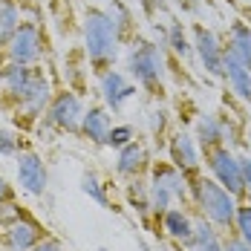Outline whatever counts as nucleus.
I'll return each instance as SVG.
<instances>
[{
  "label": "nucleus",
  "mask_w": 251,
  "mask_h": 251,
  "mask_svg": "<svg viewBox=\"0 0 251 251\" xmlns=\"http://www.w3.org/2000/svg\"><path fill=\"white\" fill-rule=\"evenodd\" d=\"M0 107L9 110V119L15 125L32 127L44 119L52 101V81L41 64L24 67V64H0Z\"/></svg>",
  "instance_id": "obj_1"
},
{
  "label": "nucleus",
  "mask_w": 251,
  "mask_h": 251,
  "mask_svg": "<svg viewBox=\"0 0 251 251\" xmlns=\"http://www.w3.org/2000/svg\"><path fill=\"white\" fill-rule=\"evenodd\" d=\"M81 29H84V50H87L93 73L101 75L104 70H113L119 58V47H122V35L113 24L110 12L101 6H87Z\"/></svg>",
  "instance_id": "obj_2"
},
{
  "label": "nucleus",
  "mask_w": 251,
  "mask_h": 251,
  "mask_svg": "<svg viewBox=\"0 0 251 251\" xmlns=\"http://www.w3.org/2000/svg\"><path fill=\"white\" fill-rule=\"evenodd\" d=\"M191 200L211 226H217L220 231H228V234H231V228H237L240 202L214 176H194L191 179Z\"/></svg>",
  "instance_id": "obj_3"
},
{
  "label": "nucleus",
  "mask_w": 251,
  "mask_h": 251,
  "mask_svg": "<svg viewBox=\"0 0 251 251\" xmlns=\"http://www.w3.org/2000/svg\"><path fill=\"white\" fill-rule=\"evenodd\" d=\"M127 73L130 78L145 87L148 93H162V84H165V55L162 47H156L153 41H130V50H127Z\"/></svg>",
  "instance_id": "obj_4"
},
{
  "label": "nucleus",
  "mask_w": 251,
  "mask_h": 251,
  "mask_svg": "<svg viewBox=\"0 0 251 251\" xmlns=\"http://www.w3.org/2000/svg\"><path fill=\"white\" fill-rule=\"evenodd\" d=\"M41 58H44V29L35 21H21L18 32L3 47V61L35 67V64H41Z\"/></svg>",
  "instance_id": "obj_5"
},
{
  "label": "nucleus",
  "mask_w": 251,
  "mask_h": 251,
  "mask_svg": "<svg viewBox=\"0 0 251 251\" xmlns=\"http://www.w3.org/2000/svg\"><path fill=\"white\" fill-rule=\"evenodd\" d=\"M84 101L78 96L75 90H58L52 96L50 107L44 113V125L55 127L61 133H81V119H84Z\"/></svg>",
  "instance_id": "obj_6"
},
{
  "label": "nucleus",
  "mask_w": 251,
  "mask_h": 251,
  "mask_svg": "<svg viewBox=\"0 0 251 251\" xmlns=\"http://www.w3.org/2000/svg\"><path fill=\"white\" fill-rule=\"evenodd\" d=\"M205 162L211 168L214 179L226 188L228 194H234L237 200L246 197V182H243V168H240V156H234V151L228 145L211 148L205 151Z\"/></svg>",
  "instance_id": "obj_7"
},
{
  "label": "nucleus",
  "mask_w": 251,
  "mask_h": 251,
  "mask_svg": "<svg viewBox=\"0 0 251 251\" xmlns=\"http://www.w3.org/2000/svg\"><path fill=\"white\" fill-rule=\"evenodd\" d=\"M191 41H194V52H197L200 64L205 67V73L214 78H223V67H226V44H223V38L214 29H208L205 24H194Z\"/></svg>",
  "instance_id": "obj_8"
},
{
  "label": "nucleus",
  "mask_w": 251,
  "mask_h": 251,
  "mask_svg": "<svg viewBox=\"0 0 251 251\" xmlns=\"http://www.w3.org/2000/svg\"><path fill=\"white\" fill-rule=\"evenodd\" d=\"M18 162V185L21 191H26L29 197H44L47 185H50V171L41 159L38 151H21L15 156Z\"/></svg>",
  "instance_id": "obj_9"
},
{
  "label": "nucleus",
  "mask_w": 251,
  "mask_h": 251,
  "mask_svg": "<svg viewBox=\"0 0 251 251\" xmlns=\"http://www.w3.org/2000/svg\"><path fill=\"white\" fill-rule=\"evenodd\" d=\"M44 237H47L44 226H41L35 217L26 214V217H21L18 223H12L9 228H3L0 246H3V251H32Z\"/></svg>",
  "instance_id": "obj_10"
},
{
  "label": "nucleus",
  "mask_w": 251,
  "mask_h": 251,
  "mask_svg": "<svg viewBox=\"0 0 251 251\" xmlns=\"http://www.w3.org/2000/svg\"><path fill=\"white\" fill-rule=\"evenodd\" d=\"M99 90L101 99H104V107L113 113H122L125 104L136 96V84H130V78L119 70H104L99 75Z\"/></svg>",
  "instance_id": "obj_11"
},
{
  "label": "nucleus",
  "mask_w": 251,
  "mask_h": 251,
  "mask_svg": "<svg viewBox=\"0 0 251 251\" xmlns=\"http://www.w3.org/2000/svg\"><path fill=\"white\" fill-rule=\"evenodd\" d=\"M168 148H171V162L188 179L200 176V145H197V139L188 130H176L174 136H171Z\"/></svg>",
  "instance_id": "obj_12"
},
{
  "label": "nucleus",
  "mask_w": 251,
  "mask_h": 251,
  "mask_svg": "<svg viewBox=\"0 0 251 251\" xmlns=\"http://www.w3.org/2000/svg\"><path fill=\"white\" fill-rule=\"evenodd\" d=\"M145 171H151V151L142 139H133L116 156V174L125 179H142Z\"/></svg>",
  "instance_id": "obj_13"
},
{
  "label": "nucleus",
  "mask_w": 251,
  "mask_h": 251,
  "mask_svg": "<svg viewBox=\"0 0 251 251\" xmlns=\"http://www.w3.org/2000/svg\"><path fill=\"white\" fill-rule=\"evenodd\" d=\"M151 182L153 185H162L165 191H171L176 202L191 200V179L182 174L174 162H156V165H151Z\"/></svg>",
  "instance_id": "obj_14"
},
{
  "label": "nucleus",
  "mask_w": 251,
  "mask_h": 251,
  "mask_svg": "<svg viewBox=\"0 0 251 251\" xmlns=\"http://www.w3.org/2000/svg\"><path fill=\"white\" fill-rule=\"evenodd\" d=\"M113 127V119H110V110L104 104H90L84 110V119H81V136L90 139L93 145H104L107 133Z\"/></svg>",
  "instance_id": "obj_15"
},
{
  "label": "nucleus",
  "mask_w": 251,
  "mask_h": 251,
  "mask_svg": "<svg viewBox=\"0 0 251 251\" xmlns=\"http://www.w3.org/2000/svg\"><path fill=\"white\" fill-rule=\"evenodd\" d=\"M223 78L228 81V87H231V93L237 96V99H243L246 104L251 101V70L243 64V61H237L231 52L226 50V67H223Z\"/></svg>",
  "instance_id": "obj_16"
},
{
  "label": "nucleus",
  "mask_w": 251,
  "mask_h": 251,
  "mask_svg": "<svg viewBox=\"0 0 251 251\" xmlns=\"http://www.w3.org/2000/svg\"><path fill=\"white\" fill-rule=\"evenodd\" d=\"M194 139H197V145H200L202 151H211V148L226 145V125H223V116H217V113H202L200 122H197Z\"/></svg>",
  "instance_id": "obj_17"
},
{
  "label": "nucleus",
  "mask_w": 251,
  "mask_h": 251,
  "mask_svg": "<svg viewBox=\"0 0 251 251\" xmlns=\"http://www.w3.org/2000/svg\"><path fill=\"white\" fill-rule=\"evenodd\" d=\"M226 50L251 70V26L246 21H234V24L228 26Z\"/></svg>",
  "instance_id": "obj_18"
},
{
  "label": "nucleus",
  "mask_w": 251,
  "mask_h": 251,
  "mask_svg": "<svg viewBox=\"0 0 251 251\" xmlns=\"http://www.w3.org/2000/svg\"><path fill=\"white\" fill-rule=\"evenodd\" d=\"M159 220H162V228L179 243H188L194 237V220L185 208H168Z\"/></svg>",
  "instance_id": "obj_19"
},
{
  "label": "nucleus",
  "mask_w": 251,
  "mask_h": 251,
  "mask_svg": "<svg viewBox=\"0 0 251 251\" xmlns=\"http://www.w3.org/2000/svg\"><path fill=\"white\" fill-rule=\"evenodd\" d=\"M185 246H188V251H226L220 234L214 231V226H211L208 220L194 223V237H191Z\"/></svg>",
  "instance_id": "obj_20"
},
{
  "label": "nucleus",
  "mask_w": 251,
  "mask_h": 251,
  "mask_svg": "<svg viewBox=\"0 0 251 251\" xmlns=\"http://www.w3.org/2000/svg\"><path fill=\"white\" fill-rule=\"evenodd\" d=\"M64 73H67V84L70 90H84V78L90 73V58H87V50L70 52L67 61H64Z\"/></svg>",
  "instance_id": "obj_21"
},
{
  "label": "nucleus",
  "mask_w": 251,
  "mask_h": 251,
  "mask_svg": "<svg viewBox=\"0 0 251 251\" xmlns=\"http://www.w3.org/2000/svg\"><path fill=\"white\" fill-rule=\"evenodd\" d=\"M165 47H171L176 58H185V61L194 55V41L188 38V32H185V24H182V21H171V24H168Z\"/></svg>",
  "instance_id": "obj_22"
},
{
  "label": "nucleus",
  "mask_w": 251,
  "mask_h": 251,
  "mask_svg": "<svg viewBox=\"0 0 251 251\" xmlns=\"http://www.w3.org/2000/svg\"><path fill=\"white\" fill-rule=\"evenodd\" d=\"M21 26V9L15 0H0V50L9 44V38Z\"/></svg>",
  "instance_id": "obj_23"
},
{
  "label": "nucleus",
  "mask_w": 251,
  "mask_h": 251,
  "mask_svg": "<svg viewBox=\"0 0 251 251\" xmlns=\"http://www.w3.org/2000/svg\"><path fill=\"white\" fill-rule=\"evenodd\" d=\"M107 12H110L116 29H119L122 41H136V38H133V24H136V18H133V12H130V6H127L125 0H110Z\"/></svg>",
  "instance_id": "obj_24"
},
{
  "label": "nucleus",
  "mask_w": 251,
  "mask_h": 251,
  "mask_svg": "<svg viewBox=\"0 0 251 251\" xmlns=\"http://www.w3.org/2000/svg\"><path fill=\"white\" fill-rule=\"evenodd\" d=\"M127 200H130V205H133L142 217H148V214H151V185H145L142 179H130V185H127Z\"/></svg>",
  "instance_id": "obj_25"
},
{
  "label": "nucleus",
  "mask_w": 251,
  "mask_h": 251,
  "mask_svg": "<svg viewBox=\"0 0 251 251\" xmlns=\"http://www.w3.org/2000/svg\"><path fill=\"white\" fill-rule=\"evenodd\" d=\"M81 191L90 197L93 202H99L101 208H110V197H107V188L101 185V179L93 171H84L81 174Z\"/></svg>",
  "instance_id": "obj_26"
},
{
  "label": "nucleus",
  "mask_w": 251,
  "mask_h": 251,
  "mask_svg": "<svg viewBox=\"0 0 251 251\" xmlns=\"http://www.w3.org/2000/svg\"><path fill=\"white\" fill-rule=\"evenodd\" d=\"M133 139H136L133 125H113L110 127V133H107V139H104V148H116V151H122V148L130 145Z\"/></svg>",
  "instance_id": "obj_27"
},
{
  "label": "nucleus",
  "mask_w": 251,
  "mask_h": 251,
  "mask_svg": "<svg viewBox=\"0 0 251 251\" xmlns=\"http://www.w3.org/2000/svg\"><path fill=\"white\" fill-rule=\"evenodd\" d=\"M21 151H24V136L9 127H0V156H18Z\"/></svg>",
  "instance_id": "obj_28"
},
{
  "label": "nucleus",
  "mask_w": 251,
  "mask_h": 251,
  "mask_svg": "<svg viewBox=\"0 0 251 251\" xmlns=\"http://www.w3.org/2000/svg\"><path fill=\"white\" fill-rule=\"evenodd\" d=\"M234 231L243 237V243L251 249V205H240L237 208V228Z\"/></svg>",
  "instance_id": "obj_29"
},
{
  "label": "nucleus",
  "mask_w": 251,
  "mask_h": 251,
  "mask_svg": "<svg viewBox=\"0 0 251 251\" xmlns=\"http://www.w3.org/2000/svg\"><path fill=\"white\" fill-rule=\"evenodd\" d=\"M21 217H26V214H24V208H21L18 202H15V200L3 202V205H0V231H3V228H9L12 223H18Z\"/></svg>",
  "instance_id": "obj_30"
},
{
  "label": "nucleus",
  "mask_w": 251,
  "mask_h": 251,
  "mask_svg": "<svg viewBox=\"0 0 251 251\" xmlns=\"http://www.w3.org/2000/svg\"><path fill=\"white\" fill-rule=\"evenodd\" d=\"M148 127H151L153 136H165V130H168V110L165 107H153L148 113Z\"/></svg>",
  "instance_id": "obj_31"
},
{
  "label": "nucleus",
  "mask_w": 251,
  "mask_h": 251,
  "mask_svg": "<svg viewBox=\"0 0 251 251\" xmlns=\"http://www.w3.org/2000/svg\"><path fill=\"white\" fill-rule=\"evenodd\" d=\"M136 3H139V9L145 12V18H151V21L168 9V0H136Z\"/></svg>",
  "instance_id": "obj_32"
},
{
  "label": "nucleus",
  "mask_w": 251,
  "mask_h": 251,
  "mask_svg": "<svg viewBox=\"0 0 251 251\" xmlns=\"http://www.w3.org/2000/svg\"><path fill=\"white\" fill-rule=\"evenodd\" d=\"M223 249L226 251H251L246 243H243V237L240 234H228L226 240H223Z\"/></svg>",
  "instance_id": "obj_33"
},
{
  "label": "nucleus",
  "mask_w": 251,
  "mask_h": 251,
  "mask_svg": "<svg viewBox=\"0 0 251 251\" xmlns=\"http://www.w3.org/2000/svg\"><path fill=\"white\" fill-rule=\"evenodd\" d=\"M32 251H67V249H64V243H61V240H55V237H44V240H41Z\"/></svg>",
  "instance_id": "obj_34"
},
{
  "label": "nucleus",
  "mask_w": 251,
  "mask_h": 251,
  "mask_svg": "<svg viewBox=\"0 0 251 251\" xmlns=\"http://www.w3.org/2000/svg\"><path fill=\"white\" fill-rule=\"evenodd\" d=\"M240 168H243V182H246V197H251V156H240Z\"/></svg>",
  "instance_id": "obj_35"
},
{
  "label": "nucleus",
  "mask_w": 251,
  "mask_h": 251,
  "mask_svg": "<svg viewBox=\"0 0 251 251\" xmlns=\"http://www.w3.org/2000/svg\"><path fill=\"white\" fill-rule=\"evenodd\" d=\"M12 200H15V191H12V185L0 176V205H3V202H12Z\"/></svg>",
  "instance_id": "obj_36"
},
{
  "label": "nucleus",
  "mask_w": 251,
  "mask_h": 251,
  "mask_svg": "<svg viewBox=\"0 0 251 251\" xmlns=\"http://www.w3.org/2000/svg\"><path fill=\"white\" fill-rule=\"evenodd\" d=\"M246 142H249V148H251V130H249V133H246Z\"/></svg>",
  "instance_id": "obj_37"
},
{
  "label": "nucleus",
  "mask_w": 251,
  "mask_h": 251,
  "mask_svg": "<svg viewBox=\"0 0 251 251\" xmlns=\"http://www.w3.org/2000/svg\"><path fill=\"white\" fill-rule=\"evenodd\" d=\"M249 107H251V101H249Z\"/></svg>",
  "instance_id": "obj_38"
}]
</instances>
